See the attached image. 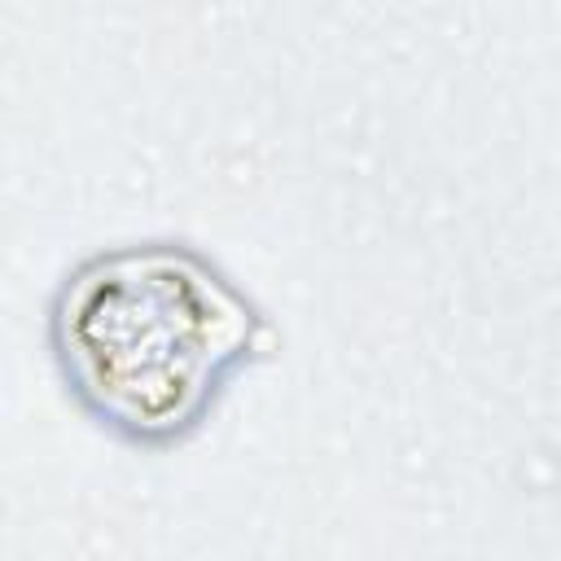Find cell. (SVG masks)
<instances>
[{"label":"cell","instance_id":"6da1fadb","mask_svg":"<svg viewBox=\"0 0 561 561\" xmlns=\"http://www.w3.org/2000/svg\"><path fill=\"white\" fill-rule=\"evenodd\" d=\"M267 333L263 307L188 241L96 250L48 298V351L70 399L149 451L184 443Z\"/></svg>","mask_w":561,"mask_h":561}]
</instances>
